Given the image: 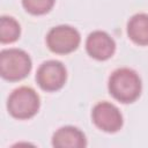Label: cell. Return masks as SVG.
Wrapping results in <instances>:
<instances>
[{
    "instance_id": "obj_1",
    "label": "cell",
    "mask_w": 148,
    "mask_h": 148,
    "mask_svg": "<svg viewBox=\"0 0 148 148\" xmlns=\"http://www.w3.org/2000/svg\"><path fill=\"white\" fill-rule=\"evenodd\" d=\"M108 89L110 95L120 103L128 104L135 102L142 90V83L139 74L127 67L113 71L109 77Z\"/></svg>"
},
{
    "instance_id": "obj_2",
    "label": "cell",
    "mask_w": 148,
    "mask_h": 148,
    "mask_svg": "<svg viewBox=\"0 0 148 148\" xmlns=\"http://www.w3.org/2000/svg\"><path fill=\"white\" fill-rule=\"evenodd\" d=\"M31 67L30 56L21 49H6L0 52V75L7 81L23 80L29 75Z\"/></svg>"
},
{
    "instance_id": "obj_3",
    "label": "cell",
    "mask_w": 148,
    "mask_h": 148,
    "mask_svg": "<svg viewBox=\"0 0 148 148\" xmlns=\"http://www.w3.org/2000/svg\"><path fill=\"white\" fill-rule=\"evenodd\" d=\"M40 98L31 87H18L9 95L7 110L9 114L18 120L32 118L39 110Z\"/></svg>"
},
{
    "instance_id": "obj_4",
    "label": "cell",
    "mask_w": 148,
    "mask_h": 148,
    "mask_svg": "<svg viewBox=\"0 0 148 148\" xmlns=\"http://www.w3.org/2000/svg\"><path fill=\"white\" fill-rule=\"evenodd\" d=\"M46 45L49 50L57 54H68L75 51L80 43V32L67 24L53 27L46 35Z\"/></svg>"
},
{
    "instance_id": "obj_5",
    "label": "cell",
    "mask_w": 148,
    "mask_h": 148,
    "mask_svg": "<svg viewBox=\"0 0 148 148\" xmlns=\"http://www.w3.org/2000/svg\"><path fill=\"white\" fill-rule=\"evenodd\" d=\"M67 80L65 65L58 60L44 61L36 72V82L44 91H57L61 89Z\"/></svg>"
},
{
    "instance_id": "obj_6",
    "label": "cell",
    "mask_w": 148,
    "mask_h": 148,
    "mask_svg": "<svg viewBox=\"0 0 148 148\" xmlns=\"http://www.w3.org/2000/svg\"><path fill=\"white\" fill-rule=\"evenodd\" d=\"M91 119L95 126L106 133L118 132L124 124L119 109L110 102H99L91 110Z\"/></svg>"
},
{
    "instance_id": "obj_7",
    "label": "cell",
    "mask_w": 148,
    "mask_h": 148,
    "mask_svg": "<svg viewBox=\"0 0 148 148\" xmlns=\"http://www.w3.org/2000/svg\"><path fill=\"white\" fill-rule=\"evenodd\" d=\"M86 50L91 58L104 61L113 56L116 51V43L108 32L96 30L90 32L87 37Z\"/></svg>"
},
{
    "instance_id": "obj_8",
    "label": "cell",
    "mask_w": 148,
    "mask_h": 148,
    "mask_svg": "<svg viewBox=\"0 0 148 148\" xmlns=\"http://www.w3.org/2000/svg\"><path fill=\"white\" fill-rule=\"evenodd\" d=\"M52 146L56 148H84L87 146V138L80 128L64 126L53 133Z\"/></svg>"
},
{
    "instance_id": "obj_9",
    "label": "cell",
    "mask_w": 148,
    "mask_h": 148,
    "mask_svg": "<svg viewBox=\"0 0 148 148\" xmlns=\"http://www.w3.org/2000/svg\"><path fill=\"white\" fill-rule=\"evenodd\" d=\"M127 36L138 45H148V14L138 13L128 20Z\"/></svg>"
},
{
    "instance_id": "obj_10",
    "label": "cell",
    "mask_w": 148,
    "mask_h": 148,
    "mask_svg": "<svg viewBox=\"0 0 148 148\" xmlns=\"http://www.w3.org/2000/svg\"><path fill=\"white\" fill-rule=\"evenodd\" d=\"M21 35V27L18 22L12 16H1L0 18V42L2 44H10L18 39Z\"/></svg>"
},
{
    "instance_id": "obj_11",
    "label": "cell",
    "mask_w": 148,
    "mask_h": 148,
    "mask_svg": "<svg viewBox=\"0 0 148 148\" xmlns=\"http://www.w3.org/2000/svg\"><path fill=\"white\" fill-rule=\"evenodd\" d=\"M56 0H22L23 8L31 15H44L49 13Z\"/></svg>"
}]
</instances>
